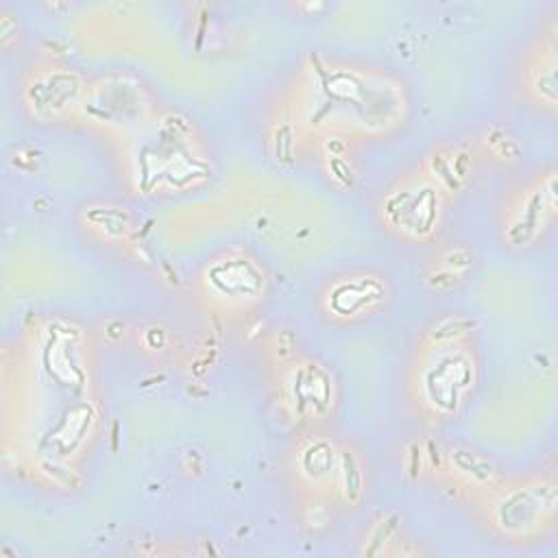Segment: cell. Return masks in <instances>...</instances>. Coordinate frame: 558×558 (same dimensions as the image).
<instances>
[{"label": "cell", "mask_w": 558, "mask_h": 558, "mask_svg": "<svg viewBox=\"0 0 558 558\" xmlns=\"http://www.w3.org/2000/svg\"><path fill=\"white\" fill-rule=\"evenodd\" d=\"M303 109L312 124L379 131L399 120L403 100L399 87L381 76L329 68L318 70Z\"/></svg>", "instance_id": "obj_1"}, {"label": "cell", "mask_w": 558, "mask_h": 558, "mask_svg": "<svg viewBox=\"0 0 558 558\" xmlns=\"http://www.w3.org/2000/svg\"><path fill=\"white\" fill-rule=\"evenodd\" d=\"M558 508L556 486L547 480H532L501 488L490 506V525L508 538H532L551 523Z\"/></svg>", "instance_id": "obj_2"}, {"label": "cell", "mask_w": 558, "mask_h": 558, "mask_svg": "<svg viewBox=\"0 0 558 558\" xmlns=\"http://www.w3.org/2000/svg\"><path fill=\"white\" fill-rule=\"evenodd\" d=\"M432 355L418 373V392L423 401L440 414L456 412L475 379V364L469 351L458 344L429 347Z\"/></svg>", "instance_id": "obj_3"}, {"label": "cell", "mask_w": 558, "mask_h": 558, "mask_svg": "<svg viewBox=\"0 0 558 558\" xmlns=\"http://www.w3.org/2000/svg\"><path fill=\"white\" fill-rule=\"evenodd\" d=\"M381 216L390 229L423 240L438 229L440 187L425 177L410 179L386 194L381 201Z\"/></svg>", "instance_id": "obj_4"}, {"label": "cell", "mask_w": 558, "mask_h": 558, "mask_svg": "<svg viewBox=\"0 0 558 558\" xmlns=\"http://www.w3.org/2000/svg\"><path fill=\"white\" fill-rule=\"evenodd\" d=\"M283 397L296 416L318 421L333 405V379L316 362L296 364L283 379Z\"/></svg>", "instance_id": "obj_5"}, {"label": "cell", "mask_w": 558, "mask_h": 558, "mask_svg": "<svg viewBox=\"0 0 558 558\" xmlns=\"http://www.w3.org/2000/svg\"><path fill=\"white\" fill-rule=\"evenodd\" d=\"M556 214V177L549 172L543 181L525 190L510 214L504 238L512 246H525L538 238Z\"/></svg>", "instance_id": "obj_6"}, {"label": "cell", "mask_w": 558, "mask_h": 558, "mask_svg": "<svg viewBox=\"0 0 558 558\" xmlns=\"http://www.w3.org/2000/svg\"><path fill=\"white\" fill-rule=\"evenodd\" d=\"M386 299V286L379 277L351 275L336 279L325 296L327 310L340 318H353L366 314Z\"/></svg>", "instance_id": "obj_7"}, {"label": "cell", "mask_w": 558, "mask_h": 558, "mask_svg": "<svg viewBox=\"0 0 558 558\" xmlns=\"http://www.w3.org/2000/svg\"><path fill=\"white\" fill-rule=\"evenodd\" d=\"M26 94L33 111H37L39 116H59L78 102L81 85L72 72H46L33 76Z\"/></svg>", "instance_id": "obj_8"}, {"label": "cell", "mask_w": 558, "mask_h": 558, "mask_svg": "<svg viewBox=\"0 0 558 558\" xmlns=\"http://www.w3.org/2000/svg\"><path fill=\"white\" fill-rule=\"evenodd\" d=\"M216 272L229 277L227 279H216V277H207V283L211 288V292L218 299H227V301H248L255 299V294L262 290V275L259 270L246 262V259H225L211 266Z\"/></svg>", "instance_id": "obj_9"}, {"label": "cell", "mask_w": 558, "mask_h": 558, "mask_svg": "<svg viewBox=\"0 0 558 558\" xmlns=\"http://www.w3.org/2000/svg\"><path fill=\"white\" fill-rule=\"evenodd\" d=\"M296 471L303 482L314 488L333 486L338 471V449L327 438L310 440L296 456Z\"/></svg>", "instance_id": "obj_10"}, {"label": "cell", "mask_w": 558, "mask_h": 558, "mask_svg": "<svg viewBox=\"0 0 558 558\" xmlns=\"http://www.w3.org/2000/svg\"><path fill=\"white\" fill-rule=\"evenodd\" d=\"M447 464L456 477H460L464 484L473 488L490 490L499 484V471L495 469V464L473 449H466V447L451 449L447 453Z\"/></svg>", "instance_id": "obj_11"}, {"label": "cell", "mask_w": 558, "mask_h": 558, "mask_svg": "<svg viewBox=\"0 0 558 558\" xmlns=\"http://www.w3.org/2000/svg\"><path fill=\"white\" fill-rule=\"evenodd\" d=\"M333 486L347 504H357L364 495L362 460L349 447L338 449V471H336Z\"/></svg>", "instance_id": "obj_12"}, {"label": "cell", "mask_w": 558, "mask_h": 558, "mask_svg": "<svg viewBox=\"0 0 558 558\" xmlns=\"http://www.w3.org/2000/svg\"><path fill=\"white\" fill-rule=\"evenodd\" d=\"M530 92L536 96L538 102L554 107L556 105V57L554 48L547 54H541V59L534 63L527 76Z\"/></svg>", "instance_id": "obj_13"}, {"label": "cell", "mask_w": 558, "mask_h": 558, "mask_svg": "<svg viewBox=\"0 0 558 558\" xmlns=\"http://www.w3.org/2000/svg\"><path fill=\"white\" fill-rule=\"evenodd\" d=\"M473 320L464 318V316H447L440 318L438 323H434L427 331V344L429 347H451L458 344L471 329H473Z\"/></svg>", "instance_id": "obj_14"}, {"label": "cell", "mask_w": 558, "mask_h": 558, "mask_svg": "<svg viewBox=\"0 0 558 558\" xmlns=\"http://www.w3.org/2000/svg\"><path fill=\"white\" fill-rule=\"evenodd\" d=\"M471 262H473V253H471L466 246H456V248H451V251H447V253L442 255V259H440L438 266L449 268V270H453V272L460 275L464 268L471 266Z\"/></svg>", "instance_id": "obj_15"}, {"label": "cell", "mask_w": 558, "mask_h": 558, "mask_svg": "<svg viewBox=\"0 0 558 558\" xmlns=\"http://www.w3.org/2000/svg\"><path fill=\"white\" fill-rule=\"evenodd\" d=\"M488 137H490V148H493V153H495V155L506 157V159H514V157H517V155H512L508 148H512V150H517V153H519V144H517L508 133H504V131L495 129Z\"/></svg>", "instance_id": "obj_16"}, {"label": "cell", "mask_w": 558, "mask_h": 558, "mask_svg": "<svg viewBox=\"0 0 558 558\" xmlns=\"http://www.w3.org/2000/svg\"><path fill=\"white\" fill-rule=\"evenodd\" d=\"M458 272L449 270V268H442V266H436V270L427 277V283L434 288V290H449L458 283Z\"/></svg>", "instance_id": "obj_17"}]
</instances>
